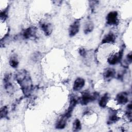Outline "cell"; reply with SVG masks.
<instances>
[{"instance_id": "obj_2", "label": "cell", "mask_w": 132, "mask_h": 132, "mask_svg": "<svg viewBox=\"0 0 132 132\" xmlns=\"http://www.w3.org/2000/svg\"><path fill=\"white\" fill-rule=\"evenodd\" d=\"M98 93L96 92L93 93L84 92L79 98V102L82 105H86L89 103L95 101L98 97Z\"/></svg>"}, {"instance_id": "obj_18", "label": "cell", "mask_w": 132, "mask_h": 132, "mask_svg": "<svg viewBox=\"0 0 132 132\" xmlns=\"http://www.w3.org/2000/svg\"><path fill=\"white\" fill-rule=\"evenodd\" d=\"M119 119L120 117L118 116V115L116 112H113L109 116L107 123L109 124H112L113 123L117 122L119 120Z\"/></svg>"}, {"instance_id": "obj_14", "label": "cell", "mask_w": 132, "mask_h": 132, "mask_svg": "<svg viewBox=\"0 0 132 132\" xmlns=\"http://www.w3.org/2000/svg\"><path fill=\"white\" fill-rule=\"evenodd\" d=\"M68 119V118L66 117V116H65L64 114L62 115L56 122V125H55L56 128L57 129H63L67 125Z\"/></svg>"}, {"instance_id": "obj_13", "label": "cell", "mask_w": 132, "mask_h": 132, "mask_svg": "<svg viewBox=\"0 0 132 132\" xmlns=\"http://www.w3.org/2000/svg\"><path fill=\"white\" fill-rule=\"evenodd\" d=\"M116 37L115 35L112 32H109L106 34L102 40V44L112 43L115 42Z\"/></svg>"}, {"instance_id": "obj_1", "label": "cell", "mask_w": 132, "mask_h": 132, "mask_svg": "<svg viewBox=\"0 0 132 132\" xmlns=\"http://www.w3.org/2000/svg\"><path fill=\"white\" fill-rule=\"evenodd\" d=\"M15 78L25 96H28L32 90V83L28 72L25 70H21L15 74Z\"/></svg>"}, {"instance_id": "obj_5", "label": "cell", "mask_w": 132, "mask_h": 132, "mask_svg": "<svg viewBox=\"0 0 132 132\" xmlns=\"http://www.w3.org/2000/svg\"><path fill=\"white\" fill-rule=\"evenodd\" d=\"M37 29L35 27H29L23 30L22 36L25 39H30L36 36Z\"/></svg>"}, {"instance_id": "obj_10", "label": "cell", "mask_w": 132, "mask_h": 132, "mask_svg": "<svg viewBox=\"0 0 132 132\" xmlns=\"http://www.w3.org/2000/svg\"><path fill=\"white\" fill-rule=\"evenodd\" d=\"M40 27L44 32L45 35L50 36L53 31L52 25L48 22H41L40 23Z\"/></svg>"}, {"instance_id": "obj_17", "label": "cell", "mask_w": 132, "mask_h": 132, "mask_svg": "<svg viewBox=\"0 0 132 132\" xmlns=\"http://www.w3.org/2000/svg\"><path fill=\"white\" fill-rule=\"evenodd\" d=\"M94 28V25L92 22H87L84 27V31L85 34H88L92 31Z\"/></svg>"}, {"instance_id": "obj_22", "label": "cell", "mask_w": 132, "mask_h": 132, "mask_svg": "<svg viewBox=\"0 0 132 132\" xmlns=\"http://www.w3.org/2000/svg\"><path fill=\"white\" fill-rule=\"evenodd\" d=\"M132 61V55H131V53L130 52L129 54H128L126 56V59L124 60V65H126V66H128L129 64H130L131 63Z\"/></svg>"}, {"instance_id": "obj_16", "label": "cell", "mask_w": 132, "mask_h": 132, "mask_svg": "<svg viewBox=\"0 0 132 132\" xmlns=\"http://www.w3.org/2000/svg\"><path fill=\"white\" fill-rule=\"evenodd\" d=\"M19 60L16 56L13 55L10 58V59L9 61V63L11 67H12L13 68H17L19 65Z\"/></svg>"}, {"instance_id": "obj_19", "label": "cell", "mask_w": 132, "mask_h": 132, "mask_svg": "<svg viewBox=\"0 0 132 132\" xmlns=\"http://www.w3.org/2000/svg\"><path fill=\"white\" fill-rule=\"evenodd\" d=\"M81 128V124L79 119H76L73 122V130L74 131H79Z\"/></svg>"}, {"instance_id": "obj_21", "label": "cell", "mask_w": 132, "mask_h": 132, "mask_svg": "<svg viewBox=\"0 0 132 132\" xmlns=\"http://www.w3.org/2000/svg\"><path fill=\"white\" fill-rule=\"evenodd\" d=\"M8 114V108L7 106H3L1 109V119L6 118Z\"/></svg>"}, {"instance_id": "obj_9", "label": "cell", "mask_w": 132, "mask_h": 132, "mask_svg": "<svg viewBox=\"0 0 132 132\" xmlns=\"http://www.w3.org/2000/svg\"><path fill=\"white\" fill-rule=\"evenodd\" d=\"M80 27V22L78 20L74 21L69 27V34L70 37H73L75 36L79 30Z\"/></svg>"}, {"instance_id": "obj_6", "label": "cell", "mask_w": 132, "mask_h": 132, "mask_svg": "<svg viewBox=\"0 0 132 132\" xmlns=\"http://www.w3.org/2000/svg\"><path fill=\"white\" fill-rule=\"evenodd\" d=\"M77 104V98L74 96H72L70 98V104L68 107V108L67 111L65 112V113L64 114L65 116H66V117L68 119L71 117L73 109H74V108L76 106Z\"/></svg>"}, {"instance_id": "obj_20", "label": "cell", "mask_w": 132, "mask_h": 132, "mask_svg": "<svg viewBox=\"0 0 132 132\" xmlns=\"http://www.w3.org/2000/svg\"><path fill=\"white\" fill-rule=\"evenodd\" d=\"M131 109H132V105L131 103H129L127 106L125 116L127 117V118L130 121H131Z\"/></svg>"}, {"instance_id": "obj_24", "label": "cell", "mask_w": 132, "mask_h": 132, "mask_svg": "<svg viewBox=\"0 0 132 132\" xmlns=\"http://www.w3.org/2000/svg\"><path fill=\"white\" fill-rule=\"evenodd\" d=\"M79 53L80 54V55L82 57H85L86 56L87 54V52L85 48H84V47H81L80 48H79L78 50Z\"/></svg>"}, {"instance_id": "obj_15", "label": "cell", "mask_w": 132, "mask_h": 132, "mask_svg": "<svg viewBox=\"0 0 132 132\" xmlns=\"http://www.w3.org/2000/svg\"><path fill=\"white\" fill-rule=\"evenodd\" d=\"M109 98H110V96L108 93H106L104 94V95L102 96L100 99V101L98 102L99 106L101 107L105 108L107 106V104L109 100Z\"/></svg>"}, {"instance_id": "obj_11", "label": "cell", "mask_w": 132, "mask_h": 132, "mask_svg": "<svg viewBox=\"0 0 132 132\" xmlns=\"http://www.w3.org/2000/svg\"><path fill=\"white\" fill-rule=\"evenodd\" d=\"M116 71L114 69L108 68L104 71L103 75L104 79L106 81H109L112 79L116 75Z\"/></svg>"}, {"instance_id": "obj_4", "label": "cell", "mask_w": 132, "mask_h": 132, "mask_svg": "<svg viewBox=\"0 0 132 132\" xmlns=\"http://www.w3.org/2000/svg\"><path fill=\"white\" fill-rule=\"evenodd\" d=\"M106 23L109 25H117L119 24L118 13L116 11L109 12L106 16Z\"/></svg>"}, {"instance_id": "obj_8", "label": "cell", "mask_w": 132, "mask_h": 132, "mask_svg": "<svg viewBox=\"0 0 132 132\" xmlns=\"http://www.w3.org/2000/svg\"><path fill=\"white\" fill-rule=\"evenodd\" d=\"M116 102L120 105H125L128 102V94L126 92L119 93L116 97Z\"/></svg>"}, {"instance_id": "obj_7", "label": "cell", "mask_w": 132, "mask_h": 132, "mask_svg": "<svg viewBox=\"0 0 132 132\" xmlns=\"http://www.w3.org/2000/svg\"><path fill=\"white\" fill-rule=\"evenodd\" d=\"M11 75L10 74H5L4 77V85L6 90L9 93H12L13 91V87L12 84L10 82Z\"/></svg>"}, {"instance_id": "obj_12", "label": "cell", "mask_w": 132, "mask_h": 132, "mask_svg": "<svg viewBox=\"0 0 132 132\" xmlns=\"http://www.w3.org/2000/svg\"><path fill=\"white\" fill-rule=\"evenodd\" d=\"M85 84L84 79L81 77H78L75 79L73 86V89L75 91H78L81 90Z\"/></svg>"}, {"instance_id": "obj_23", "label": "cell", "mask_w": 132, "mask_h": 132, "mask_svg": "<svg viewBox=\"0 0 132 132\" xmlns=\"http://www.w3.org/2000/svg\"><path fill=\"white\" fill-rule=\"evenodd\" d=\"M8 17V10L7 9L1 11V20L2 21H5Z\"/></svg>"}, {"instance_id": "obj_3", "label": "cell", "mask_w": 132, "mask_h": 132, "mask_svg": "<svg viewBox=\"0 0 132 132\" xmlns=\"http://www.w3.org/2000/svg\"><path fill=\"white\" fill-rule=\"evenodd\" d=\"M123 54V50H121L118 53L111 54L107 58L108 63L111 65H114L120 62Z\"/></svg>"}]
</instances>
